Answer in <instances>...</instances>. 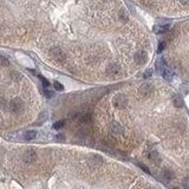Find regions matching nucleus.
I'll use <instances>...</instances> for the list:
<instances>
[{"mask_svg": "<svg viewBox=\"0 0 189 189\" xmlns=\"http://www.w3.org/2000/svg\"><path fill=\"white\" fill-rule=\"evenodd\" d=\"M44 94H45V96H46L47 98H52V97L55 96L53 91H50V90H47L46 88H45V90H44Z\"/></svg>", "mask_w": 189, "mask_h": 189, "instance_id": "dca6fc26", "label": "nucleus"}, {"mask_svg": "<svg viewBox=\"0 0 189 189\" xmlns=\"http://www.w3.org/2000/svg\"><path fill=\"white\" fill-rule=\"evenodd\" d=\"M37 159V154H35V151H33V150H26L24 154H23V161L25 162V163H32V162H34Z\"/></svg>", "mask_w": 189, "mask_h": 189, "instance_id": "7ed1b4c3", "label": "nucleus"}, {"mask_svg": "<svg viewBox=\"0 0 189 189\" xmlns=\"http://www.w3.org/2000/svg\"><path fill=\"white\" fill-rule=\"evenodd\" d=\"M149 158H150L151 161L158 162V154L156 153V151H151V153L149 154Z\"/></svg>", "mask_w": 189, "mask_h": 189, "instance_id": "f8f14e48", "label": "nucleus"}, {"mask_svg": "<svg viewBox=\"0 0 189 189\" xmlns=\"http://www.w3.org/2000/svg\"><path fill=\"white\" fill-rule=\"evenodd\" d=\"M183 4H189V0H181Z\"/></svg>", "mask_w": 189, "mask_h": 189, "instance_id": "393cba45", "label": "nucleus"}, {"mask_svg": "<svg viewBox=\"0 0 189 189\" xmlns=\"http://www.w3.org/2000/svg\"><path fill=\"white\" fill-rule=\"evenodd\" d=\"M163 174H164V176L167 177V180H170V177H171V174L169 173V170H164V173H163Z\"/></svg>", "mask_w": 189, "mask_h": 189, "instance_id": "412c9836", "label": "nucleus"}, {"mask_svg": "<svg viewBox=\"0 0 189 189\" xmlns=\"http://www.w3.org/2000/svg\"><path fill=\"white\" fill-rule=\"evenodd\" d=\"M138 165H140V167H141V168H142V169H143V170H144V171H145V173H148V174H149V173H150V171H149V169H148V167H147V165H144V164H142V163H140V164H138Z\"/></svg>", "mask_w": 189, "mask_h": 189, "instance_id": "aec40b11", "label": "nucleus"}, {"mask_svg": "<svg viewBox=\"0 0 189 189\" xmlns=\"http://www.w3.org/2000/svg\"><path fill=\"white\" fill-rule=\"evenodd\" d=\"M10 110L12 114H20L24 110V102L20 98H14L10 103Z\"/></svg>", "mask_w": 189, "mask_h": 189, "instance_id": "f257e3e1", "label": "nucleus"}, {"mask_svg": "<svg viewBox=\"0 0 189 189\" xmlns=\"http://www.w3.org/2000/svg\"><path fill=\"white\" fill-rule=\"evenodd\" d=\"M90 120H91V117H90V115H84L83 117H82V122H84V123H86V122H90Z\"/></svg>", "mask_w": 189, "mask_h": 189, "instance_id": "a211bd4d", "label": "nucleus"}, {"mask_svg": "<svg viewBox=\"0 0 189 189\" xmlns=\"http://www.w3.org/2000/svg\"><path fill=\"white\" fill-rule=\"evenodd\" d=\"M35 137H37V131H35V130H29V131H26L25 135H24V138H25L26 141H32V140H34Z\"/></svg>", "mask_w": 189, "mask_h": 189, "instance_id": "423d86ee", "label": "nucleus"}, {"mask_svg": "<svg viewBox=\"0 0 189 189\" xmlns=\"http://www.w3.org/2000/svg\"><path fill=\"white\" fill-rule=\"evenodd\" d=\"M174 102H175V105H176V106H181V105H182V102H181V99H180L179 97H174Z\"/></svg>", "mask_w": 189, "mask_h": 189, "instance_id": "6ab92c4d", "label": "nucleus"}, {"mask_svg": "<svg viewBox=\"0 0 189 189\" xmlns=\"http://www.w3.org/2000/svg\"><path fill=\"white\" fill-rule=\"evenodd\" d=\"M183 186H185L186 188H189V179H186V180H185V182H183Z\"/></svg>", "mask_w": 189, "mask_h": 189, "instance_id": "b1692460", "label": "nucleus"}, {"mask_svg": "<svg viewBox=\"0 0 189 189\" xmlns=\"http://www.w3.org/2000/svg\"><path fill=\"white\" fill-rule=\"evenodd\" d=\"M111 130H112V132H115V134H122V132H123V128L120 126L118 123H114L112 126H111Z\"/></svg>", "mask_w": 189, "mask_h": 189, "instance_id": "6e6552de", "label": "nucleus"}, {"mask_svg": "<svg viewBox=\"0 0 189 189\" xmlns=\"http://www.w3.org/2000/svg\"><path fill=\"white\" fill-rule=\"evenodd\" d=\"M11 75H12V78H13L14 80H20V79H21V76H20V73H18V72H14V71H13Z\"/></svg>", "mask_w": 189, "mask_h": 189, "instance_id": "4468645a", "label": "nucleus"}, {"mask_svg": "<svg viewBox=\"0 0 189 189\" xmlns=\"http://www.w3.org/2000/svg\"><path fill=\"white\" fill-rule=\"evenodd\" d=\"M38 77H39V78H40V80H41V82H43V85H44V86H45V88H47V86H49V85H50V83H49V82H47V80H46V79H45V78H44V77H41V76H38Z\"/></svg>", "mask_w": 189, "mask_h": 189, "instance_id": "f3484780", "label": "nucleus"}, {"mask_svg": "<svg viewBox=\"0 0 189 189\" xmlns=\"http://www.w3.org/2000/svg\"><path fill=\"white\" fill-rule=\"evenodd\" d=\"M151 91H153V86L150 84H144L140 89V92H141V94H143V96H149V94H151Z\"/></svg>", "mask_w": 189, "mask_h": 189, "instance_id": "39448f33", "label": "nucleus"}, {"mask_svg": "<svg viewBox=\"0 0 189 189\" xmlns=\"http://www.w3.org/2000/svg\"><path fill=\"white\" fill-rule=\"evenodd\" d=\"M135 59H136V62L138 64L144 63V62H145V53H144V52H138V53L136 55Z\"/></svg>", "mask_w": 189, "mask_h": 189, "instance_id": "0eeeda50", "label": "nucleus"}, {"mask_svg": "<svg viewBox=\"0 0 189 189\" xmlns=\"http://www.w3.org/2000/svg\"><path fill=\"white\" fill-rule=\"evenodd\" d=\"M115 105L117 108H124L126 104V98L123 94H118L117 97H115V100H114Z\"/></svg>", "mask_w": 189, "mask_h": 189, "instance_id": "20e7f679", "label": "nucleus"}, {"mask_svg": "<svg viewBox=\"0 0 189 189\" xmlns=\"http://www.w3.org/2000/svg\"><path fill=\"white\" fill-rule=\"evenodd\" d=\"M164 45H165V43H161V44H159V46H158V52H161V51L164 49Z\"/></svg>", "mask_w": 189, "mask_h": 189, "instance_id": "4be33fe9", "label": "nucleus"}, {"mask_svg": "<svg viewBox=\"0 0 189 189\" xmlns=\"http://www.w3.org/2000/svg\"><path fill=\"white\" fill-rule=\"evenodd\" d=\"M53 86H55V89H56V90H58V91H62V90L64 89L63 84H62V83H59V82H55V83H53Z\"/></svg>", "mask_w": 189, "mask_h": 189, "instance_id": "ddd939ff", "label": "nucleus"}, {"mask_svg": "<svg viewBox=\"0 0 189 189\" xmlns=\"http://www.w3.org/2000/svg\"><path fill=\"white\" fill-rule=\"evenodd\" d=\"M151 73H153V71H151V70H147V71H145V73H144V76H145V77H150V75H151Z\"/></svg>", "mask_w": 189, "mask_h": 189, "instance_id": "5701e85b", "label": "nucleus"}, {"mask_svg": "<svg viewBox=\"0 0 189 189\" xmlns=\"http://www.w3.org/2000/svg\"><path fill=\"white\" fill-rule=\"evenodd\" d=\"M8 65H10L8 59L4 56H0V66H8Z\"/></svg>", "mask_w": 189, "mask_h": 189, "instance_id": "9d476101", "label": "nucleus"}, {"mask_svg": "<svg viewBox=\"0 0 189 189\" xmlns=\"http://www.w3.org/2000/svg\"><path fill=\"white\" fill-rule=\"evenodd\" d=\"M63 126H64V121H58V122H56V123L53 124V128L57 129V130L61 129V128H63Z\"/></svg>", "mask_w": 189, "mask_h": 189, "instance_id": "2eb2a0df", "label": "nucleus"}, {"mask_svg": "<svg viewBox=\"0 0 189 189\" xmlns=\"http://www.w3.org/2000/svg\"><path fill=\"white\" fill-rule=\"evenodd\" d=\"M168 30H169V25H163V26L157 27L155 31L157 32V33H164V32H167Z\"/></svg>", "mask_w": 189, "mask_h": 189, "instance_id": "9b49d317", "label": "nucleus"}, {"mask_svg": "<svg viewBox=\"0 0 189 189\" xmlns=\"http://www.w3.org/2000/svg\"><path fill=\"white\" fill-rule=\"evenodd\" d=\"M50 55H51V57H52L55 61H58V62L63 61L64 58H65L64 52L59 49V47H53V49L50 51Z\"/></svg>", "mask_w": 189, "mask_h": 189, "instance_id": "f03ea898", "label": "nucleus"}, {"mask_svg": "<svg viewBox=\"0 0 189 189\" xmlns=\"http://www.w3.org/2000/svg\"><path fill=\"white\" fill-rule=\"evenodd\" d=\"M116 72H118V67H117V65H110V66L108 67V73H110V75H115Z\"/></svg>", "mask_w": 189, "mask_h": 189, "instance_id": "1a4fd4ad", "label": "nucleus"}]
</instances>
